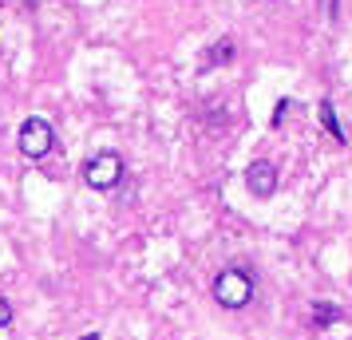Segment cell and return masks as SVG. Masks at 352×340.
Here are the masks:
<instances>
[{"mask_svg":"<svg viewBox=\"0 0 352 340\" xmlns=\"http://www.w3.org/2000/svg\"><path fill=\"white\" fill-rule=\"evenodd\" d=\"M214 301L222 308H245L254 301V281L241 269H226V273L214 277Z\"/></svg>","mask_w":352,"mask_h":340,"instance_id":"cell-1","label":"cell"},{"mask_svg":"<svg viewBox=\"0 0 352 340\" xmlns=\"http://www.w3.org/2000/svg\"><path fill=\"white\" fill-rule=\"evenodd\" d=\"M119 179H123V159L115 150H99L83 162V182L91 190H111V186H119Z\"/></svg>","mask_w":352,"mask_h":340,"instance_id":"cell-2","label":"cell"},{"mask_svg":"<svg viewBox=\"0 0 352 340\" xmlns=\"http://www.w3.org/2000/svg\"><path fill=\"white\" fill-rule=\"evenodd\" d=\"M20 150L28 155V159H44L52 150V123L48 119H24V127H20Z\"/></svg>","mask_w":352,"mask_h":340,"instance_id":"cell-3","label":"cell"},{"mask_svg":"<svg viewBox=\"0 0 352 340\" xmlns=\"http://www.w3.org/2000/svg\"><path fill=\"white\" fill-rule=\"evenodd\" d=\"M245 186H250V194L257 198H270L273 190H277V166L265 159L250 162V170H245Z\"/></svg>","mask_w":352,"mask_h":340,"instance_id":"cell-4","label":"cell"},{"mask_svg":"<svg viewBox=\"0 0 352 340\" xmlns=\"http://www.w3.org/2000/svg\"><path fill=\"white\" fill-rule=\"evenodd\" d=\"M320 123H324V131H329V135H333L336 143H344V131H340V123H336V111H333V103H329V99H320Z\"/></svg>","mask_w":352,"mask_h":340,"instance_id":"cell-5","label":"cell"},{"mask_svg":"<svg viewBox=\"0 0 352 340\" xmlns=\"http://www.w3.org/2000/svg\"><path fill=\"white\" fill-rule=\"evenodd\" d=\"M309 317H313V324H336L344 313H340L336 305H329V301H317V305L309 308Z\"/></svg>","mask_w":352,"mask_h":340,"instance_id":"cell-6","label":"cell"},{"mask_svg":"<svg viewBox=\"0 0 352 340\" xmlns=\"http://www.w3.org/2000/svg\"><path fill=\"white\" fill-rule=\"evenodd\" d=\"M230 56H234V44H230V40H218V44L210 48V60H206V64L214 67V64H222V60H230Z\"/></svg>","mask_w":352,"mask_h":340,"instance_id":"cell-7","label":"cell"},{"mask_svg":"<svg viewBox=\"0 0 352 340\" xmlns=\"http://www.w3.org/2000/svg\"><path fill=\"white\" fill-rule=\"evenodd\" d=\"M289 111H293V99H281V103H277V111H273V123H281Z\"/></svg>","mask_w":352,"mask_h":340,"instance_id":"cell-8","label":"cell"},{"mask_svg":"<svg viewBox=\"0 0 352 340\" xmlns=\"http://www.w3.org/2000/svg\"><path fill=\"white\" fill-rule=\"evenodd\" d=\"M12 321V305H8V301H4V297H0V328H4V324Z\"/></svg>","mask_w":352,"mask_h":340,"instance_id":"cell-9","label":"cell"},{"mask_svg":"<svg viewBox=\"0 0 352 340\" xmlns=\"http://www.w3.org/2000/svg\"><path fill=\"white\" fill-rule=\"evenodd\" d=\"M83 340H99V337H96V332H87V337H83Z\"/></svg>","mask_w":352,"mask_h":340,"instance_id":"cell-10","label":"cell"}]
</instances>
